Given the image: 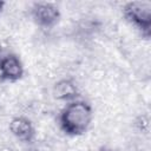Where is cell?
I'll list each match as a JSON object with an SVG mask.
<instances>
[{"label":"cell","instance_id":"1","mask_svg":"<svg viewBox=\"0 0 151 151\" xmlns=\"http://www.w3.org/2000/svg\"><path fill=\"white\" fill-rule=\"evenodd\" d=\"M93 119V110L88 101L74 99L59 113V126L68 136H80L87 132Z\"/></svg>","mask_w":151,"mask_h":151},{"label":"cell","instance_id":"2","mask_svg":"<svg viewBox=\"0 0 151 151\" xmlns=\"http://www.w3.org/2000/svg\"><path fill=\"white\" fill-rule=\"evenodd\" d=\"M123 13L130 25L138 29L142 38L149 39L151 33V2H127L123 6Z\"/></svg>","mask_w":151,"mask_h":151},{"label":"cell","instance_id":"3","mask_svg":"<svg viewBox=\"0 0 151 151\" xmlns=\"http://www.w3.org/2000/svg\"><path fill=\"white\" fill-rule=\"evenodd\" d=\"M32 21L41 28H53L60 19V9L52 2H35L29 9Z\"/></svg>","mask_w":151,"mask_h":151},{"label":"cell","instance_id":"4","mask_svg":"<svg viewBox=\"0 0 151 151\" xmlns=\"http://www.w3.org/2000/svg\"><path fill=\"white\" fill-rule=\"evenodd\" d=\"M8 131L13 138L20 143H31L35 137L33 123L25 116H15L8 123Z\"/></svg>","mask_w":151,"mask_h":151},{"label":"cell","instance_id":"5","mask_svg":"<svg viewBox=\"0 0 151 151\" xmlns=\"http://www.w3.org/2000/svg\"><path fill=\"white\" fill-rule=\"evenodd\" d=\"M0 70L5 81L15 83L24 76V64L15 53H6L0 57Z\"/></svg>","mask_w":151,"mask_h":151},{"label":"cell","instance_id":"6","mask_svg":"<svg viewBox=\"0 0 151 151\" xmlns=\"http://www.w3.org/2000/svg\"><path fill=\"white\" fill-rule=\"evenodd\" d=\"M79 94V85L73 78H61L52 86V97L57 101L70 103L74 99H78Z\"/></svg>","mask_w":151,"mask_h":151},{"label":"cell","instance_id":"7","mask_svg":"<svg viewBox=\"0 0 151 151\" xmlns=\"http://www.w3.org/2000/svg\"><path fill=\"white\" fill-rule=\"evenodd\" d=\"M134 126L142 134H147L150 130V118L147 114L142 113L134 119Z\"/></svg>","mask_w":151,"mask_h":151},{"label":"cell","instance_id":"8","mask_svg":"<svg viewBox=\"0 0 151 151\" xmlns=\"http://www.w3.org/2000/svg\"><path fill=\"white\" fill-rule=\"evenodd\" d=\"M0 151H17L12 145H8V144H2L0 146Z\"/></svg>","mask_w":151,"mask_h":151},{"label":"cell","instance_id":"9","mask_svg":"<svg viewBox=\"0 0 151 151\" xmlns=\"http://www.w3.org/2000/svg\"><path fill=\"white\" fill-rule=\"evenodd\" d=\"M2 83H5V80H4V78H2V73H1V70H0V85H1Z\"/></svg>","mask_w":151,"mask_h":151},{"label":"cell","instance_id":"10","mask_svg":"<svg viewBox=\"0 0 151 151\" xmlns=\"http://www.w3.org/2000/svg\"><path fill=\"white\" fill-rule=\"evenodd\" d=\"M99 151H113V150H111V149H101Z\"/></svg>","mask_w":151,"mask_h":151},{"label":"cell","instance_id":"11","mask_svg":"<svg viewBox=\"0 0 151 151\" xmlns=\"http://www.w3.org/2000/svg\"><path fill=\"white\" fill-rule=\"evenodd\" d=\"M26 151H39V150H37V149H28V150H26Z\"/></svg>","mask_w":151,"mask_h":151},{"label":"cell","instance_id":"12","mask_svg":"<svg viewBox=\"0 0 151 151\" xmlns=\"http://www.w3.org/2000/svg\"><path fill=\"white\" fill-rule=\"evenodd\" d=\"M1 52H2V47H1V44H0V57H1Z\"/></svg>","mask_w":151,"mask_h":151}]
</instances>
